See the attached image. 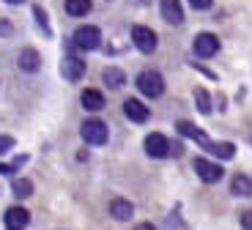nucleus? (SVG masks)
I'll return each instance as SVG.
<instances>
[{
  "label": "nucleus",
  "mask_w": 252,
  "mask_h": 230,
  "mask_svg": "<svg viewBox=\"0 0 252 230\" xmlns=\"http://www.w3.org/2000/svg\"><path fill=\"white\" fill-rule=\"evenodd\" d=\"M137 88H140V94H143V96L157 99V96H162V91H164V80H162L159 71H140Z\"/></svg>",
  "instance_id": "nucleus-1"
},
{
  "label": "nucleus",
  "mask_w": 252,
  "mask_h": 230,
  "mask_svg": "<svg viewBox=\"0 0 252 230\" xmlns=\"http://www.w3.org/2000/svg\"><path fill=\"white\" fill-rule=\"evenodd\" d=\"M80 131H82V140H85L88 145H104L107 143V137H110L107 124H101V121H96V118L85 121Z\"/></svg>",
  "instance_id": "nucleus-2"
},
{
  "label": "nucleus",
  "mask_w": 252,
  "mask_h": 230,
  "mask_svg": "<svg viewBox=\"0 0 252 230\" xmlns=\"http://www.w3.org/2000/svg\"><path fill=\"white\" fill-rule=\"evenodd\" d=\"M74 44L80 47V50H85V52L99 50V44H101V33H99V28H96V25H82V28H77V33H74Z\"/></svg>",
  "instance_id": "nucleus-3"
},
{
  "label": "nucleus",
  "mask_w": 252,
  "mask_h": 230,
  "mask_svg": "<svg viewBox=\"0 0 252 230\" xmlns=\"http://www.w3.org/2000/svg\"><path fill=\"white\" fill-rule=\"evenodd\" d=\"M132 41L143 55H151V52L157 50V33H154L151 28H145V25H134L132 28Z\"/></svg>",
  "instance_id": "nucleus-4"
},
{
  "label": "nucleus",
  "mask_w": 252,
  "mask_h": 230,
  "mask_svg": "<svg viewBox=\"0 0 252 230\" xmlns=\"http://www.w3.org/2000/svg\"><path fill=\"white\" fill-rule=\"evenodd\" d=\"M145 151H148V156H154V159L170 156V140L164 134H159V131H151V134L145 137Z\"/></svg>",
  "instance_id": "nucleus-5"
},
{
  "label": "nucleus",
  "mask_w": 252,
  "mask_h": 230,
  "mask_svg": "<svg viewBox=\"0 0 252 230\" xmlns=\"http://www.w3.org/2000/svg\"><path fill=\"white\" fill-rule=\"evenodd\" d=\"M61 74H63V80H69V82L82 80L85 77V61H80L74 55H66L61 61Z\"/></svg>",
  "instance_id": "nucleus-6"
},
{
  "label": "nucleus",
  "mask_w": 252,
  "mask_h": 230,
  "mask_svg": "<svg viewBox=\"0 0 252 230\" xmlns=\"http://www.w3.org/2000/svg\"><path fill=\"white\" fill-rule=\"evenodd\" d=\"M195 170L200 175V181H206V184H217L222 178V167L217 162H208L206 156H197L195 159Z\"/></svg>",
  "instance_id": "nucleus-7"
},
{
  "label": "nucleus",
  "mask_w": 252,
  "mask_h": 230,
  "mask_svg": "<svg viewBox=\"0 0 252 230\" xmlns=\"http://www.w3.org/2000/svg\"><path fill=\"white\" fill-rule=\"evenodd\" d=\"M217 52H220V38H217L214 33H200V36L195 38V55L214 58Z\"/></svg>",
  "instance_id": "nucleus-8"
},
{
  "label": "nucleus",
  "mask_w": 252,
  "mask_h": 230,
  "mask_svg": "<svg viewBox=\"0 0 252 230\" xmlns=\"http://www.w3.org/2000/svg\"><path fill=\"white\" fill-rule=\"evenodd\" d=\"M159 11H162L164 22H170V25H181L184 22L181 0H162V3H159Z\"/></svg>",
  "instance_id": "nucleus-9"
},
{
  "label": "nucleus",
  "mask_w": 252,
  "mask_h": 230,
  "mask_svg": "<svg viewBox=\"0 0 252 230\" xmlns=\"http://www.w3.org/2000/svg\"><path fill=\"white\" fill-rule=\"evenodd\" d=\"M176 129H178V134H184V137H189V140H195V143H200L203 148H211V143H214L211 137H206V134H203V131L197 129L195 124H189V121H178V124H176Z\"/></svg>",
  "instance_id": "nucleus-10"
},
{
  "label": "nucleus",
  "mask_w": 252,
  "mask_h": 230,
  "mask_svg": "<svg viewBox=\"0 0 252 230\" xmlns=\"http://www.w3.org/2000/svg\"><path fill=\"white\" fill-rule=\"evenodd\" d=\"M124 112H126V118L129 121H134V124H145L148 121V107L143 104V101H137V99H126L124 101Z\"/></svg>",
  "instance_id": "nucleus-11"
},
{
  "label": "nucleus",
  "mask_w": 252,
  "mask_h": 230,
  "mask_svg": "<svg viewBox=\"0 0 252 230\" xmlns=\"http://www.w3.org/2000/svg\"><path fill=\"white\" fill-rule=\"evenodd\" d=\"M28 222H31V214H28V208H22V205H14V208L6 211V225L8 228H25Z\"/></svg>",
  "instance_id": "nucleus-12"
},
{
  "label": "nucleus",
  "mask_w": 252,
  "mask_h": 230,
  "mask_svg": "<svg viewBox=\"0 0 252 230\" xmlns=\"http://www.w3.org/2000/svg\"><path fill=\"white\" fill-rule=\"evenodd\" d=\"M110 214H113V217L118 219V222H126V219H132L134 208H132V203H129V200L115 197L113 203H110Z\"/></svg>",
  "instance_id": "nucleus-13"
},
{
  "label": "nucleus",
  "mask_w": 252,
  "mask_h": 230,
  "mask_svg": "<svg viewBox=\"0 0 252 230\" xmlns=\"http://www.w3.org/2000/svg\"><path fill=\"white\" fill-rule=\"evenodd\" d=\"M82 107L85 110H91V112H96V110H101L104 107V96L96 91V88H88V91H82Z\"/></svg>",
  "instance_id": "nucleus-14"
},
{
  "label": "nucleus",
  "mask_w": 252,
  "mask_h": 230,
  "mask_svg": "<svg viewBox=\"0 0 252 230\" xmlns=\"http://www.w3.org/2000/svg\"><path fill=\"white\" fill-rule=\"evenodd\" d=\"M38 66H41V58H38L36 50L28 47V50L19 52V68H22V71H36Z\"/></svg>",
  "instance_id": "nucleus-15"
},
{
  "label": "nucleus",
  "mask_w": 252,
  "mask_h": 230,
  "mask_svg": "<svg viewBox=\"0 0 252 230\" xmlns=\"http://www.w3.org/2000/svg\"><path fill=\"white\" fill-rule=\"evenodd\" d=\"M104 82H107V88L118 91V88H124V85H126V74L121 71V68L110 66V68H104Z\"/></svg>",
  "instance_id": "nucleus-16"
},
{
  "label": "nucleus",
  "mask_w": 252,
  "mask_h": 230,
  "mask_svg": "<svg viewBox=\"0 0 252 230\" xmlns=\"http://www.w3.org/2000/svg\"><path fill=\"white\" fill-rule=\"evenodd\" d=\"M91 11V0H66V14L69 17H85Z\"/></svg>",
  "instance_id": "nucleus-17"
},
{
  "label": "nucleus",
  "mask_w": 252,
  "mask_h": 230,
  "mask_svg": "<svg viewBox=\"0 0 252 230\" xmlns=\"http://www.w3.org/2000/svg\"><path fill=\"white\" fill-rule=\"evenodd\" d=\"M230 192L241 195V197H244V195H252V181L247 178V175H236V178L230 181Z\"/></svg>",
  "instance_id": "nucleus-18"
},
{
  "label": "nucleus",
  "mask_w": 252,
  "mask_h": 230,
  "mask_svg": "<svg viewBox=\"0 0 252 230\" xmlns=\"http://www.w3.org/2000/svg\"><path fill=\"white\" fill-rule=\"evenodd\" d=\"M208 154L220 156V159H230V156L236 154V145H233V143H211V148H208Z\"/></svg>",
  "instance_id": "nucleus-19"
},
{
  "label": "nucleus",
  "mask_w": 252,
  "mask_h": 230,
  "mask_svg": "<svg viewBox=\"0 0 252 230\" xmlns=\"http://www.w3.org/2000/svg\"><path fill=\"white\" fill-rule=\"evenodd\" d=\"M11 192L17 195V197H28V195H33V181L28 178H17L11 184Z\"/></svg>",
  "instance_id": "nucleus-20"
},
{
  "label": "nucleus",
  "mask_w": 252,
  "mask_h": 230,
  "mask_svg": "<svg viewBox=\"0 0 252 230\" xmlns=\"http://www.w3.org/2000/svg\"><path fill=\"white\" fill-rule=\"evenodd\" d=\"M195 101H197V110H200L203 115H208V112H211V96H208L203 88H197V91H195Z\"/></svg>",
  "instance_id": "nucleus-21"
},
{
  "label": "nucleus",
  "mask_w": 252,
  "mask_h": 230,
  "mask_svg": "<svg viewBox=\"0 0 252 230\" xmlns=\"http://www.w3.org/2000/svg\"><path fill=\"white\" fill-rule=\"evenodd\" d=\"M33 14H36V19H38V25H41V31H44V33H50V22H47L44 8H41V6H33Z\"/></svg>",
  "instance_id": "nucleus-22"
},
{
  "label": "nucleus",
  "mask_w": 252,
  "mask_h": 230,
  "mask_svg": "<svg viewBox=\"0 0 252 230\" xmlns=\"http://www.w3.org/2000/svg\"><path fill=\"white\" fill-rule=\"evenodd\" d=\"M11 148H14V137L0 134V154H6V151H11Z\"/></svg>",
  "instance_id": "nucleus-23"
},
{
  "label": "nucleus",
  "mask_w": 252,
  "mask_h": 230,
  "mask_svg": "<svg viewBox=\"0 0 252 230\" xmlns=\"http://www.w3.org/2000/svg\"><path fill=\"white\" fill-rule=\"evenodd\" d=\"M241 228H244V230H252V211H244V214H241Z\"/></svg>",
  "instance_id": "nucleus-24"
},
{
  "label": "nucleus",
  "mask_w": 252,
  "mask_h": 230,
  "mask_svg": "<svg viewBox=\"0 0 252 230\" xmlns=\"http://www.w3.org/2000/svg\"><path fill=\"white\" fill-rule=\"evenodd\" d=\"M189 6H192V8H197V11H203V8H208V6H211V0H189Z\"/></svg>",
  "instance_id": "nucleus-25"
},
{
  "label": "nucleus",
  "mask_w": 252,
  "mask_h": 230,
  "mask_svg": "<svg viewBox=\"0 0 252 230\" xmlns=\"http://www.w3.org/2000/svg\"><path fill=\"white\" fill-rule=\"evenodd\" d=\"M8 173H14V164L8 167V164H0V175H8Z\"/></svg>",
  "instance_id": "nucleus-26"
},
{
  "label": "nucleus",
  "mask_w": 252,
  "mask_h": 230,
  "mask_svg": "<svg viewBox=\"0 0 252 230\" xmlns=\"http://www.w3.org/2000/svg\"><path fill=\"white\" fill-rule=\"evenodd\" d=\"M134 230H157V228H154L151 222H143V225H137V228H134Z\"/></svg>",
  "instance_id": "nucleus-27"
},
{
  "label": "nucleus",
  "mask_w": 252,
  "mask_h": 230,
  "mask_svg": "<svg viewBox=\"0 0 252 230\" xmlns=\"http://www.w3.org/2000/svg\"><path fill=\"white\" fill-rule=\"evenodd\" d=\"M6 3H11V6H19V3H25V0H6Z\"/></svg>",
  "instance_id": "nucleus-28"
},
{
  "label": "nucleus",
  "mask_w": 252,
  "mask_h": 230,
  "mask_svg": "<svg viewBox=\"0 0 252 230\" xmlns=\"http://www.w3.org/2000/svg\"><path fill=\"white\" fill-rule=\"evenodd\" d=\"M137 3H143V6H145V3H151V0H137Z\"/></svg>",
  "instance_id": "nucleus-29"
},
{
  "label": "nucleus",
  "mask_w": 252,
  "mask_h": 230,
  "mask_svg": "<svg viewBox=\"0 0 252 230\" xmlns=\"http://www.w3.org/2000/svg\"><path fill=\"white\" fill-rule=\"evenodd\" d=\"M8 230H25V228H8Z\"/></svg>",
  "instance_id": "nucleus-30"
}]
</instances>
